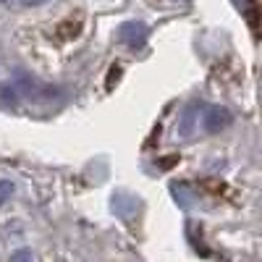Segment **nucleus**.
I'll list each match as a JSON object with an SVG mask.
<instances>
[{
    "instance_id": "obj_1",
    "label": "nucleus",
    "mask_w": 262,
    "mask_h": 262,
    "mask_svg": "<svg viewBox=\"0 0 262 262\" xmlns=\"http://www.w3.org/2000/svg\"><path fill=\"white\" fill-rule=\"evenodd\" d=\"M118 32H121V42H126V45L134 48V50H139L149 37V29L142 24V21H126Z\"/></svg>"
},
{
    "instance_id": "obj_2",
    "label": "nucleus",
    "mask_w": 262,
    "mask_h": 262,
    "mask_svg": "<svg viewBox=\"0 0 262 262\" xmlns=\"http://www.w3.org/2000/svg\"><path fill=\"white\" fill-rule=\"evenodd\" d=\"M233 6L242 11V16L247 18V24L252 27V32L257 37H262V8H259V0H233Z\"/></svg>"
},
{
    "instance_id": "obj_3",
    "label": "nucleus",
    "mask_w": 262,
    "mask_h": 262,
    "mask_svg": "<svg viewBox=\"0 0 262 262\" xmlns=\"http://www.w3.org/2000/svg\"><path fill=\"white\" fill-rule=\"evenodd\" d=\"M228 123H231V113L226 111V107H221V105L210 107L207 116H205V131H210V134H215V131L226 128Z\"/></svg>"
},
{
    "instance_id": "obj_4",
    "label": "nucleus",
    "mask_w": 262,
    "mask_h": 262,
    "mask_svg": "<svg viewBox=\"0 0 262 262\" xmlns=\"http://www.w3.org/2000/svg\"><path fill=\"white\" fill-rule=\"evenodd\" d=\"M6 6H13V8H37V6H45L48 0H0Z\"/></svg>"
},
{
    "instance_id": "obj_5",
    "label": "nucleus",
    "mask_w": 262,
    "mask_h": 262,
    "mask_svg": "<svg viewBox=\"0 0 262 262\" xmlns=\"http://www.w3.org/2000/svg\"><path fill=\"white\" fill-rule=\"evenodd\" d=\"M13 191H16V184H13V181H8V179L0 181V205H3L6 200H11Z\"/></svg>"
},
{
    "instance_id": "obj_6",
    "label": "nucleus",
    "mask_w": 262,
    "mask_h": 262,
    "mask_svg": "<svg viewBox=\"0 0 262 262\" xmlns=\"http://www.w3.org/2000/svg\"><path fill=\"white\" fill-rule=\"evenodd\" d=\"M11 262H32V252L29 249H18V252H13Z\"/></svg>"
}]
</instances>
